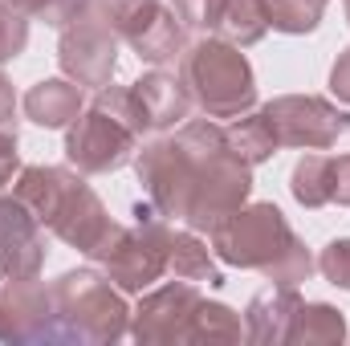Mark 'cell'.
<instances>
[{"label":"cell","instance_id":"6da1fadb","mask_svg":"<svg viewBox=\"0 0 350 346\" xmlns=\"http://www.w3.org/2000/svg\"><path fill=\"white\" fill-rule=\"evenodd\" d=\"M12 196L57 241H66L70 249H78L86 257L114 228L98 191L82 179V172H70V168H21L12 179Z\"/></svg>","mask_w":350,"mask_h":346},{"label":"cell","instance_id":"7a4b0ae2","mask_svg":"<svg viewBox=\"0 0 350 346\" xmlns=\"http://www.w3.org/2000/svg\"><path fill=\"white\" fill-rule=\"evenodd\" d=\"M147 114L131 86H102L94 90V102L70 122L66 131V159L82 175L118 172L135 159L143 135H147Z\"/></svg>","mask_w":350,"mask_h":346},{"label":"cell","instance_id":"3957f363","mask_svg":"<svg viewBox=\"0 0 350 346\" xmlns=\"http://www.w3.org/2000/svg\"><path fill=\"white\" fill-rule=\"evenodd\" d=\"M57 343H118L131 334V310L118 285L98 269H70L49 281Z\"/></svg>","mask_w":350,"mask_h":346},{"label":"cell","instance_id":"277c9868","mask_svg":"<svg viewBox=\"0 0 350 346\" xmlns=\"http://www.w3.org/2000/svg\"><path fill=\"white\" fill-rule=\"evenodd\" d=\"M179 78L191 94V102L208 118H241L257 102V78L241 45L228 41H200L183 49L179 57Z\"/></svg>","mask_w":350,"mask_h":346},{"label":"cell","instance_id":"5b68a950","mask_svg":"<svg viewBox=\"0 0 350 346\" xmlns=\"http://www.w3.org/2000/svg\"><path fill=\"white\" fill-rule=\"evenodd\" d=\"M167 241L172 228L163 212L147 200L135 204V224H114L110 237L90 253V261L122 289V293H143L167 273Z\"/></svg>","mask_w":350,"mask_h":346},{"label":"cell","instance_id":"8992f818","mask_svg":"<svg viewBox=\"0 0 350 346\" xmlns=\"http://www.w3.org/2000/svg\"><path fill=\"white\" fill-rule=\"evenodd\" d=\"M208 237H212L216 261L237 265V269H257L261 277L297 245V237L277 204H241Z\"/></svg>","mask_w":350,"mask_h":346},{"label":"cell","instance_id":"52a82bcc","mask_svg":"<svg viewBox=\"0 0 350 346\" xmlns=\"http://www.w3.org/2000/svg\"><path fill=\"white\" fill-rule=\"evenodd\" d=\"M94 8L147 66H172L187 49L183 21L163 0H94Z\"/></svg>","mask_w":350,"mask_h":346},{"label":"cell","instance_id":"ba28073f","mask_svg":"<svg viewBox=\"0 0 350 346\" xmlns=\"http://www.w3.org/2000/svg\"><path fill=\"white\" fill-rule=\"evenodd\" d=\"M261 114L273 127L277 147H306V151H326L350 131V114L334 106L330 98L318 94H285L265 102Z\"/></svg>","mask_w":350,"mask_h":346},{"label":"cell","instance_id":"9c48e42d","mask_svg":"<svg viewBox=\"0 0 350 346\" xmlns=\"http://www.w3.org/2000/svg\"><path fill=\"white\" fill-rule=\"evenodd\" d=\"M57 66L70 82L82 90H102L114 82L118 70V33L102 21V12L90 4L78 21L62 29L57 41Z\"/></svg>","mask_w":350,"mask_h":346},{"label":"cell","instance_id":"30bf717a","mask_svg":"<svg viewBox=\"0 0 350 346\" xmlns=\"http://www.w3.org/2000/svg\"><path fill=\"white\" fill-rule=\"evenodd\" d=\"M249 196H253V168L232 147H224L208 159V168L196 179V187L187 196V208H183V224L191 232H200V228L212 232L228 212L249 204Z\"/></svg>","mask_w":350,"mask_h":346},{"label":"cell","instance_id":"8fae6325","mask_svg":"<svg viewBox=\"0 0 350 346\" xmlns=\"http://www.w3.org/2000/svg\"><path fill=\"white\" fill-rule=\"evenodd\" d=\"M204 293L196 281H167L159 289H151L147 297H139L135 314H131V338L135 343H187L191 334V318L200 310Z\"/></svg>","mask_w":350,"mask_h":346},{"label":"cell","instance_id":"7c38bea8","mask_svg":"<svg viewBox=\"0 0 350 346\" xmlns=\"http://www.w3.org/2000/svg\"><path fill=\"white\" fill-rule=\"evenodd\" d=\"M0 343H57L49 285L37 277L0 285Z\"/></svg>","mask_w":350,"mask_h":346},{"label":"cell","instance_id":"4fadbf2b","mask_svg":"<svg viewBox=\"0 0 350 346\" xmlns=\"http://www.w3.org/2000/svg\"><path fill=\"white\" fill-rule=\"evenodd\" d=\"M45 265V224L16 200L0 196V277L25 281Z\"/></svg>","mask_w":350,"mask_h":346},{"label":"cell","instance_id":"5bb4252c","mask_svg":"<svg viewBox=\"0 0 350 346\" xmlns=\"http://www.w3.org/2000/svg\"><path fill=\"white\" fill-rule=\"evenodd\" d=\"M297 310H301L297 285H269L245 310V338L261 346H285L293 338Z\"/></svg>","mask_w":350,"mask_h":346},{"label":"cell","instance_id":"9a60e30c","mask_svg":"<svg viewBox=\"0 0 350 346\" xmlns=\"http://www.w3.org/2000/svg\"><path fill=\"white\" fill-rule=\"evenodd\" d=\"M131 90H135V98H139L151 131H175V127H183L187 114H191V106H196L187 86H183V78L167 74L163 66H155L151 74H143Z\"/></svg>","mask_w":350,"mask_h":346},{"label":"cell","instance_id":"2e32d148","mask_svg":"<svg viewBox=\"0 0 350 346\" xmlns=\"http://www.w3.org/2000/svg\"><path fill=\"white\" fill-rule=\"evenodd\" d=\"M21 110L29 122H37L45 131H62L86 110V98H82V86L70 78H45V82L29 86V94L21 98Z\"/></svg>","mask_w":350,"mask_h":346},{"label":"cell","instance_id":"e0dca14e","mask_svg":"<svg viewBox=\"0 0 350 346\" xmlns=\"http://www.w3.org/2000/svg\"><path fill=\"white\" fill-rule=\"evenodd\" d=\"M167 273H175L179 281H196V285H224V273L216 265V253L191 232V228H172V241H167Z\"/></svg>","mask_w":350,"mask_h":346},{"label":"cell","instance_id":"ac0fdd59","mask_svg":"<svg viewBox=\"0 0 350 346\" xmlns=\"http://www.w3.org/2000/svg\"><path fill=\"white\" fill-rule=\"evenodd\" d=\"M224 139H228V147L249 163V168H257L265 159H273L281 147H277V139H273V127H269V118H265L261 110L257 114H241V118H228V127H224Z\"/></svg>","mask_w":350,"mask_h":346},{"label":"cell","instance_id":"d6986e66","mask_svg":"<svg viewBox=\"0 0 350 346\" xmlns=\"http://www.w3.org/2000/svg\"><path fill=\"white\" fill-rule=\"evenodd\" d=\"M347 338V318L342 310L326 302H301L297 322H293V346H334Z\"/></svg>","mask_w":350,"mask_h":346},{"label":"cell","instance_id":"ffe728a7","mask_svg":"<svg viewBox=\"0 0 350 346\" xmlns=\"http://www.w3.org/2000/svg\"><path fill=\"white\" fill-rule=\"evenodd\" d=\"M289 191L301 208H326L334 191V155H306L289 175Z\"/></svg>","mask_w":350,"mask_h":346},{"label":"cell","instance_id":"44dd1931","mask_svg":"<svg viewBox=\"0 0 350 346\" xmlns=\"http://www.w3.org/2000/svg\"><path fill=\"white\" fill-rule=\"evenodd\" d=\"M216 33H220V41L241 45V49L257 45L265 33H269L261 0H228V4H224V16H220V25H216Z\"/></svg>","mask_w":350,"mask_h":346},{"label":"cell","instance_id":"7402d4cb","mask_svg":"<svg viewBox=\"0 0 350 346\" xmlns=\"http://www.w3.org/2000/svg\"><path fill=\"white\" fill-rule=\"evenodd\" d=\"M265 21L277 33H314L326 16V0H261Z\"/></svg>","mask_w":350,"mask_h":346},{"label":"cell","instance_id":"603a6c76","mask_svg":"<svg viewBox=\"0 0 350 346\" xmlns=\"http://www.w3.org/2000/svg\"><path fill=\"white\" fill-rule=\"evenodd\" d=\"M245 338V326L237 318V310L220 306V302H200L196 318H191V334L187 343H241Z\"/></svg>","mask_w":350,"mask_h":346},{"label":"cell","instance_id":"cb8c5ba5","mask_svg":"<svg viewBox=\"0 0 350 346\" xmlns=\"http://www.w3.org/2000/svg\"><path fill=\"white\" fill-rule=\"evenodd\" d=\"M12 8H21L29 21H45L53 29H66L70 21H78L94 0H8Z\"/></svg>","mask_w":350,"mask_h":346},{"label":"cell","instance_id":"d4e9b609","mask_svg":"<svg viewBox=\"0 0 350 346\" xmlns=\"http://www.w3.org/2000/svg\"><path fill=\"white\" fill-rule=\"evenodd\" d=\"M25 45H29V16L12 8L8 0H0V62L21 57Z\"/></svg>","mask_w":350,"mask_h":346},{"label":"cell","instance_id":"484cf974","mask_svg":"<svg viewBox=\"0 0 350 346\" xmlns=\"http://www.w3.org/2000/svg\"><path fill=\"white\" fill-rule=\"evenodd\" d=\"M314 269H318V261L310 257V249L297 241L285 257L265 273V281H269V285H301V281H310V273H314Z\"/></svg>","mask_w":350,"mask_h":346},{"label":"cell","instance_id":"4316f807","mask_svg":"<svg viewBox=\"0 0 350 346\" xmlns=\"http://www.w3.org/2000/svg\"><path fill=\"white\" fill-rule=\"evenodd\" d=\"M224 4L228 0H172L175 16L183 21V29L191 33H216L220 16H224Z\"/></svg>","mask_w":350,"mask_h":346},{"label":"cell","instance_id":"83f0119b","mask_svg":"<svg viewBox=\"0 0 350 346\" xmlns=\"http://www.w3.org/2000/svg\"><path fill=\"white\" fill-rule=\"evenodd\" d=\"M318 273H322L330 285L350 289V237H338V241H330V245L322 249V257H318Z\"/></svg>","mask_w":350,"mask_h":346},{"label":"cell","instance_id":"f1b7e54d","mask_svg":"<svg viewBox=\"0 0 350 346\" xmlns=\"http://www.w3.org/2000/svg\"><path fill=\"white\" fill-rule=\"evenodd\" d=\"M21 172V151H16V135H0V191L16 179Z\"/></svg>","mask_w":350,"mask_h":346},{"label":"cell","instance_id":"f546056e","mask_svg":"<svg viewBox=\"0 0 350 346\" xmlns=\"http://www.w3.org/2000/svg\"><path fill=\"white\" fill-rule=\"evenodd\" d=\"M0 135H16V90L0 74Z\"/></svg>","mask_w":350,"mask_h":346},{"label":"cell","instance_id":"4dcf8cb0","mask_svg":"<svg viewBox=\"0 0 350 346\" xmlns=\"http://www.w3.org/2000/svg\"><path fill=\"white\" fill-rule=\"evenodd\" d=\"M330 204L350 208V155H334V191H330Z\"/></svg>","mask_w":350,"mask_h":346},{"label":"cell","instance_id":"1f68e13d","mask_svg":"<svg viewBox=\"0 0 350 346\" xmlns=\"http://www.w3.org/2000/svg\"><path fill=\"white\" fill-rule=\"evenodd\" d=\"M330 90H334V98H342L350 106V49L334 62V70H330Z\"/></svg>","mask_w":350,"mask_h":346},{"label":"cell","instance_id":"d6a6232c","mask_svg":"<svg viewBox=\"0 0 350 346\" xmlns=\"http://www.w3.org/2000/svg\"><path fill=\"white\" fill-rule=\"evenodd\" d=\"M347 21H350V0H347Z\"/></svg>","mask_w":350,"mask_h":346}]
</instances>
